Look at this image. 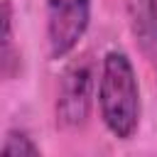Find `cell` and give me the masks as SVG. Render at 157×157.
<instances>
[{"instance_id": "6da1fadb", "label": "cell", "mask_w": 157, "mask_h": 157, "mask_svg": "<svg viewBox=\"0 0 157 157\" xmlns=\"http://www.w3.org/2000/svg\"><path fill=\"white\" fill-rule=\"evenodd\" d=\"M98 115L115 140H132L140 130L142 96L132 59L123 49H108L98 69Z\"/></svg>"}, {"instance_id": "7a4b0ae2", "label": "cell", "mask_w": 157, "mask_h": 157, "mask_svg": "<svg viewBox=\"0 0 157 157\" xmlns=\"http://www.w3.org/2000/svg\"><path fill=\"white\" fill-rule=\"evenodd\" d=\"M98 91L96 61L91 54H83L66 64L56 88V125L61 130H81L91 118V105Z\"/></svg>"}, {"instance_id": "3957f363", "label": "cell", "mask_w": 157, "mask_h": 157, "mask_svg": "<svg viewBox=\"0 0 157 157\" xmlns=\"http://www.w3.org/2000/svg\"><path fill=\"white\" fill-rule=\"evenodd\" d=\"M91 0H44V37L52 61L74 54L91 27Z\"/></svg>"}, {"instance_id": "277c9868", "label": "cell", "mask_w": 157, "mask_h": 157, "mask_svg": "<svg viewBox=\"0 0 157 157\" xmlns=\"http://www.w3.org/2000/svg\"><path fill=\"white\" fill-rule=\"evenodd\" d=\"M125 17L145 61L157 76V0H125Z\"/></svg>"}, {"instance_id": "5b68a950", "label": "cell", "mask_w": 157, "mask_h": 157, "mask_svg": "<svg viewBox=\"0 0 157 157\" xmlns=\"http://www.w3.org/2000/svg\"><path fill=\"white\" fill-rule=\"evenodd\" d=\"M0 71L5 81H12L22 74V52L15 39L12 0H2V10H0Z\"/></svg>"}, {"instance_id": "8992f818", "label": "cell", "mask_w": 157, "mask_h": 157, "mask_svg": "<svg viewBox=\"0 0 157 157\" xmlns=\"http://www.w3.org/2000/svg\"><path fill=\"white\" fill-rule=\"evenodd\" d=\"M0 152L7 157H39L42 147L34 142V137L25 130V128H7Z\"/></svg>"}]
</instances>
